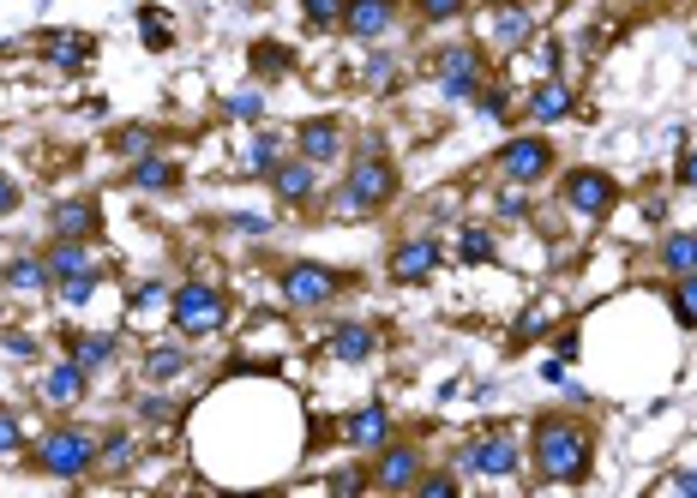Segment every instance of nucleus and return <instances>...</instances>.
<instances>
[{"mask_svg": "<svg viewBox=\"0 0 697 498\" xmlns=\"http://www.w3.org/2000/svg\"><path fill=\"white\" fill-rule=\"evenodd\" d=\"M589 463H595V444L577 420H565V415L536 420V475L541 480H583Z\"/></svg>", "mask_w": 697, "mask_h": 498, "instance_id": "1", "label": "nucleus"}, {"mask_svg": "<svg viewBox=\"0 0 697 498\" xmlns=\"http://www.w3.org/2000/svg\"><path fill=\"white\" fill-rule=\"evenodd\" d=\"M391 199H397V169L385 157H361L349 162V181L337 186V216H367Z\"/></svg>", "mask_w": 697, "mask_h": 498, "instance_id": "2", "label": "nucleus"}, {"mask_svg": "<svg viewBox=\"0 0 697 498\" xmlns=\"http://www.w3.org/2000/svg\"><path fill=\"white\" fill-rule=\"evenodd\" d=\"M169 318L181 337H217L223 325H229V301L217 295L211 283H187L169 295Z\"/></svg>", "mask_w": 697, "mask_h": 498, "instance_id": "3", "label": "nucleus"}, {"mask_svg": "<svg viewBox=\"0 0 697 498\" xmlns=\"http://www.w3.org/2000/svg\"><path fill=\"white\" fill-rule=\"evenodd\" d=\"M36 463H43L48 475H60V480H85L97 468V439L85 427H55L43 439V451H36Z\"/></svg>", "mask_w": 697, "mask_h": 498, "instance_id": "4", "label": "nucleus"}, {"mask_svg": "<svg viewBox=\"0 0 697 498\" xmlns=\"http://www.w3.org/2000/svg\"><path fill=\"white\" fill-rule=\"evenodd\" d=\"M493 169L505 174V181H517V186H529V181H541V174L553 169V145L541 133H529V138H511V145L493 157Z\"/></svg>", "mask_w": 697, "mask_h": 498, "instance_id": "5", "label": "nucleus"}, {"mask_svg": "<svg viewBox=\"0 0 697 498\" xmlns=\"http://www.w3.org/2000/svg\"><path fill=\"white\" fill-rule=\"evenodd\" d=\"M337 288H344V276L337 271H325V264H289L283 271V301L289 306H301V313H307V306H325V301H337Z\"/></svg>", "mask_w": 697, "mask_h": 498, "instance_id": "6", "label": "nucleus"}, {"mask_svg": "<svg viewBox=\"0 0 697 498\" xmlns=\"http://www.w3.org/2000/svg\"><path fill=\"white\" fill-rule=\"evenodd\" d=\"M614 181H607L602 169H577V174H565V211H577V216H589V223H602L607 211H614Z\"/></svg>", "mask_w": 697, "mask_h": 498, "instance_id": "7", "label": "nucleus"}, {"mask_svg": "<svg viewBox=\"0 0 697 498\" xmlns=\"http://www.w3.org/2000/svg\"><path fill=\"white\" fill-rule=\"evenodd\" d=\"M517 463H524V456H517V444L505 439V432H493V439H475V444H463L458 451V468L463 475H517Z\"/></svg>", "mask_w": 697, "mask_h": 498, "instance_id": "8", "label": "nucleus"}, {"mask_svg": "<svg viewBox=\"0 0 697 498\" xmlns=\"http://www.w3.org/2000/svg\"><path fill=\"white\" fill-rule=\"evenodd\" d=\"M439 91H446V102L481 91V48H446L439 55Z\"/></svg>", "mask_w": 697, "mask_h": 498, "instance_id": "9", "label": "nucleus"}, {"mask_svg": "<svg viewBox=\"0 0 697 498\" xmlns=\"http://www.w3.org/2000/svg\"><path fill=\"white\" fill-rule=\"evenodd\" d=\"M415 480H421V451H409V444H379V468H373V487L385 493H409Z\"/></svg>", "mask_w": 697, "mask_h": 498, "instance_id": "10", "label": "nucleus"}, {"mask_svg": "<svg viewBox=\"0 0 697 498\" xmlns=\"http://www.w3.org/2000/svg\"><path fill=\"white\" fill-rule=\"evenodd\" d=\"M536 24H541V12L529 7V0H505V7L487 12V43L493 48H517L529 31H536Z\"/></svg>", "mask_w": 697, "mask_h": 498, "instance_id": "11", "label": "nucleus"}, {"mask_svg": "<svg viewBox=\"0 0 697 498\" xmlns=\"http://www.w3.org/2000/svg\"><path fill=\"white\" fill-rule=\"evenodd\" d=\"M385 439H391V408L385 403H367V408H355V415L344 420V444H349V451H379Z\"/></svg>", "mask_w": 697, "mask_h": 498, "instance_id": "12", "label": "nucleus"}, {"mask_svg": "<svg viewBox=\"0 0 697 498\" xmlns=\"http://www.w3.org/2000/svg\"><path fill=\"white\" fill-rule=\"evenodd\" d=\"M344 24H349L355 43H379V36L397 24V0H349Z\"/></svg>", "mask_w": 697, "mask_h": 498, "instance_id": "13", "label": "nucleus"}, {"mask_svg": "<svg viewBox=\"0 0 697 498\" xmlns=\"http://www.w3.org/2000/svg\"><path fill=\"white\" fill-rule=\"evenodd\" d=\"M295 145H301V157H307L313 169H319V162H337L344 157V126H337L331 114H319V121H307L295 133Z\"/></svg>", "mask_w": 697, "mask_h": 498, "instance_id": "14", "label": "nucleus"}, {"mask_svg": "<svg viewBox=\"0 0 697 498\" xmlns=\"http://www.w3.org/2000/svg\"><path fill=\"white\" fill-rule=\"evenodd\" d=\"M439 264V240H403L391 247V283H421Z\"/></svg>", "mask_w": 697, "mask_h": 498, "instance_id": "15", "label": "nucleus"}, {"mask_svg": "<svg viewBox=\"0 0 697 498\" xmlns=\"http://www.w3.org/2000/svg\"><path fill=\"white\" fill-rule=\"evenodd\" d=\"M79 397H85V366H79V361L48 366V378H43V403H48V408H72Z\"/></svg>", "mask_w": 697, "mask_h": 498, "instance_id": "16", "label": "nucleus"}, {"mask_svg": "<svg viewBox=\"0 0 697 498\" xmlns=\"http://www.w3.org/2000/svg\"><path fill=\"white\" fill-rule=\"evenodd\" d=\"M529 114H536V126H553V121H565V114H572V91L560 84V72H553V79H541L536 91H529Z\"/></svg>", "mask_w": 697, "mask_h": 498, "instance_id": "17", "label": "nucleus"}, {"mask_svg": "<svg viewBox=\"0 0 697 498\" xmlns=\"http://www.w3.org/2000/svg\"><path fill=\"white\" fill-rule=\"evenodd\" d=\"M271 186H277V199H283V204L313 199V162H307V157H289V162H277V169H271Z\"/></svg>", "mask_w": 697, "mask_h": 498, "instance_id": "18", "label": "nucleus"}, {"mask_svg": "<svg viewBox=\"0 0 697 498\" xmlns=\"http://www.w3.org/2000/svg\"><path fill=\"white\" fill-rule=\"evenodd\" d=\"M91 228H97V204H91V199L55 204V240H85Z\"/></svg>", "mask_w": 697, "mask_h": 498, "instance_id": "19", "label": "nucleus"}, {"mask_svg": "<svg viewBox=\"0 0 697 498\" xmlns=\"http://www.w3.org/2000/svg\"><path fill=\"white\" fill-rule=\"evenodd\" d=\"M79 271H103V264L91 259V247L85 240H55V252H48V276H79Z\"/></svg>", "mask_w": 697, "mask_h": 498, "instance_id": "20", "label": "nucleus"}, {"mask_svg": "<svg viewBox=\"0 0 697 498\" xmlns=\"http://www.w3.org/2000/svg\"><path fill=\"white\" fill-rule=\"evenodd\" d=\"M43 55L55 60V67H67V72H79V67H91V36H72V31H55L43 43Z\"/></svg>", "mask_w": 697, "mask_h": 498, "instance_id": "21", "label": "nucleus"}, {"mask_svg": "<svg viewBox=\"0 0 697 498\" xmlns=\"http://www.w3.org/2000/svg\"><path fill=\"white\" fill-rule=\"evenodd\" d=\"M97 463H103L109 475H126V468L138 463V439L133 432H109V439H97Z\"/></svg>", "mask_w": 697, "mask_h": 498, "instance_id": "22", "label": "nucleus"}, {"mask_svg": "<svg viewBox=\"0 0 697 498\" xmlns=\"http://www.w3.org/2000/svg\"><path fill=\"white\" fill-rule=\"evenodd\" d=\"M367 354H373V330L367 325H337L331 330V361H367Z\"/></svg>", "mask_w": 697, "mask_h": 498, "instance_id": "23", "label": "nucleus"}, {"mask_svg": "<svg viewBox=\"0 0 697 498\" xmlns=\"http://www.w3.org/2000/svg\"><path fill=\"white\" fill-rule=\"evenodd\" d=\"M7 288H19V295H43L48 288V259H12L7 264Z\"/></svg>", "mask_w": 697, "mask_h": 498, "instance_id": "24", "label": "nucleus"}, {"mask_svg": "<svg viewBox=\"0 0 697 498\" xmlns=\"http://www.w3.org/2000/svg\"><path fill=\"white\" fill-rule=\"evenodd\" d=\"M145 373H150V378H181V373H187V349H175V342H150Z\"/></svg>", "mask_w": 697, "mask_h": 498, "instance_id": "25", "label": "nucleus"}, {"mask_svg": "<svg viewBox=\"0 0 697 498\" xmlns=\"http://www.w3.org/2000/svg\"><path fill=\"white\" fill-rule=\"evenodd\" d=\"M662 264L674 276H692L697 271V235H667L662 240Z\"/></svg>", "mask_w": 697, "mask_h": 498, "instance_id": "26", "label": "nucleus"}, {"mask_svg": "<svg viewBox=\"0 0 697 498\" xmlns=\"http://www.w3.org/2000/svg\"><path fill=\"white\" fill-rule=\"evenodd\" d=\"M133 186H145V193H162V186H175V162L169 157H138V169H133Z\"/></svg>", "mask_w": 697, "mask_h": 498, "instance_id": "27", "label": "nucleus"}, {"mask_svg": "<svg viewBox=\"0 0 697 498\" xmlns=\"http://www.w3.org/2000/svg\"><path fill=\"white\" fill-rule=\"evenodd\" d=\"M72 361H79L85 373L109 366V361H115V337H103V330H97V337H79V342H72Z\"/></svg>", "mask_w": 697, "mask_h": 498, "instance_id": "28", "label": "nucleus"}, {"mask_svg": "<svg viewBox=\"0 0 697 498\" xmlns=\"http://www.w3.org/2000/svg\"><path fill=\"white\" fill-rule=\"evenodd\" d=\"M301 12H307L313 31H337V24H344V12H349V0H301Z\"/></svg>", "mask_w": 697, "mask_h": 498, "instance_id": "29", "label": "nucleus"}, {"mask_svg": "<svg viewBox=\"0 0 697 498\" xmlns=\"http://www.w3.org/2000/svg\"><path fill=\"white\" fill-rule=\"evenodd\" d=\"M560 318V306L553 301H536V306H524V318H517V342H529V337H541V330Z\"/></svg>", "mask_w": 697, "mask_h": 498, "instance_id": "30", "label": "nucleus"}, {"mask_svg": "<svg viewBox=\"0 0 697 498\" xmlns=\"http://www.w3.org/2000/svg\"><path fill=\"white\" fill-rule=\"evenodd\" d=\"M240 169H247V174H271L277 169V138H252V145L247 150H240Z\"/></svg>", "mask_w": 697, "mask_h": 498, "instance_id": "31", "label": "nucleus"}, {"mask_svg": "<svg viewBox=\"0 0 697 498\" xmlns=\"http://www.w3.org/2000/svg\"><path fill=\"white\" fill-rule=\"evenodd\" d=\"M103 283V271H79V276H60V306H85Z\"/></svg>", "mask_w": 697, "mask_h": 498, "instance_id": "32", "label": "nucleus"}, {"mask_svg": "<svg viewBox=\"0 0 697 498\" xmlns=\"http://www.w3.org/2000/svg\"><path fill=\"white\" fill-rule=\"evenodd\" d=\"M674 318H679L686 330H697V271L679 276V288H674Z\"/></svg>", "mask_w": 697, "mask_h": 498, "instance_id": "33", "label": "nucleus"}, {"mask_svg": "<svg viewBox=\"0 0 697 498\" xmlns=\"http://www.w3.org/2000/svg\"><path fill=\"white\" fill-rule=\"evenodd\" d=\"M397 79H403L397 55H373V60H367V91H391Z\"/></svg>", "mask_w": 697, "mask_h": 498, "instance_id": "34", "label": "nucleus"}, {"mask_svg": "<svg viewBox=\"0 0 697 498\" xmlns=\"http://www.w3.org/2000/svg\"><path fill=\"white\" fill-rule=\"evenodd\" d=\"M458 247H463V259L469 264H481V259H493V228H463V240H458Z\"/></svg>", "mask_w": 697, "mask_h": 498, "instance_id": "35", "label": "nucleus"}, {"mask_svg": "<svg viewBox=\"0 0 697 498\" xmlns=\"http://www.w3.org/2000/svg\"><path fill=\"white\" fill-rule=\"evenodd\" d=\"M138 36H145V48H169V24H162V12H157V7L138 12Z\"/></svg>", "mask_w": 697, "mask_h": 498, "instance_id": "36", "label": "nucleus"}, {"mask_svg": "<svg viewBox=\"0 0 697 498\" xmlns=\"http://www.w3.org/2000/svg\"><path fill=\"white\" fill-rule=\"evenodd\" d=\"M252 67L277 79V72H289V48L283 43H259V48H252Z\"/></svg>", "mask_w": 697, "mask_h": 498, "instance_id": "37", "label": "nucleus"}, {"mask_svg": "<svg viewBox=\"0 0 697 498\" xmlns=\"http://www.w3.org/2000/svg\"><path fill=\"white\" fill-rule=\"evenodd\" d=\"M175 415H181V408H175L169 397H138V420H145V427H169Z\"/></svg>", "mask_w": 697, "mask_h": 498, "instance_id": "38", "label": "nucleus"}, {"mask_svg": "<svg viewBox=\"0 0 697 498\" xmlns=\"http://www.w3.org/2000/svg\"><path fill=\"white\" fill-rule=\"evenodd\" d=\"M229 114H235V121H265V91H235Z\"/></svg>", "mask_w": 697, "mask_h": 498, "instance_id": "39", "label": "nucleus"}, {"mask_svg": "<svg viewBox=\"0 0 697 498\" xmlns=\"http://www.w3.org/2000/svg\"><path fill=\"white\" fill-rule=\"evenodd\" d=\"M24 444V432H19V420H12V408H0V456H12Z\"/></svg>", "mask_w": 697, "mask_h": 498, "instance_id": "40", "label": "nucleus"}, {"mask_svg": "<svg viewBox=\"0 0 697 498\" xmlns=\"http://www.w3.org/2000/svg\"><path fill=\"white\" fill-rule=\"evenodd\" d=\"M415 12H421V19H458V12H463V0H415Z\"/></svg>", "mask_w": 697, "mask_h": 498, "instance_id": "41", "label": "nucleus"}, {"mask_svg": "<svg viewBox=\"0 0 697 498\" xmlns=\"http://www.w3.org/2000/svg\"><path fill=\"white\" fill-rule=\"evenodd\" d=\"M415 493H421V498H451V493H458V480H451V475H421V480H415Z\"/></svg>", "mask_w": 697, "mask_h": 498, "instance_id": "42", "label": "nucleus"}, {"mask_svg": "<svg viewBox=\"0 0 697 498\" xmlns=\"http://www.w3.org/2000/svg\"><path fill=\"white\" fill-rule=\"evenodd\" d=\"M121 150H126V157H150V126H126Z\"/></svg>", "mask_w": 697, "mask_h": 498, "instance_id": "43", "label": "nucleus"}, {"mask_svg": "<svg viewBox=\"0 0 697 498\" xmlns=\"http://www.w3.org/2000/svg\"><path fill=\"white\" fill-rule=\"evenodd\" d=\"M150 306H169V288H138V295H133V318H150Z\"/></svg>", "mask_w": 697, "mask_h": 498, "instance_id": "44", "label": "nucleus"}, {"mask_svg": "<svg viewBox=\"0 0 697 498\" xmlns=\"http://www.w3.org/2000/svg\"><path fill=\"white\" fill-rule=\"evenodd\" d=\"M7 354L12 361H36V342L24 337V330H7Z\"/></svg>", "mask_w": 697, "mask_h": 498, "instance_id": "45", "label": "nucleus"}, {"mask_svg": "<svg viewBox=\"0 0 697 498\" xmlns=\"http://www.w3.org/2000/svg\"><path fill=\"white\" fill-rule=\"evenodd\" d=\"M481 114H487V121H505V91H481Z\"/></svg>", "mask_w": 697, "mask_h": 498, "instance_id": "46", "label": "nucleus"}, {"mask_svg": "<svg viewBox=\"0 0 697 498\" xmlns=\"http://www.w3.org/2000/svg\"><path fill=\"white\" fill-rule=\"evenodd\" d=\"M19 211V186H12V174H0V216Z\"/></svg>", "mask_w": 697, "mask_h": 498, "instance_id": "47", "label": "nucleus"}, {"mask_svg": "<svg viewBox=\"0 0 697 498\" xmlns=\"http://www.w3.org/2000/svg\"><path fill=\"white\" fill-rule=\"evenodd\" d=\"M235 228H240V235H265V228H271V216H235Z\"/></svg>", "mask_w": 697, "mask_h": 498, "instance_id": "48", "label": "nucleus"}, {"mask_svg": "<svg viewBox=\"0 0 697 498\" xmlns=\"http://www.w3.org/2000/svg\"><path fill=\"white\" fill-rule=\"evenodd\" d=\"M679 186H692V193H697V150H692V157H679Z\"/></svg>", "mask_w": 697, "mask_h": 498, "instance_id": "49", "label": "nucleus"}, {"mask_svg": "<svg viewBox=\"0 0 697 498\" xmlns=\"http://www.w3.org/2000/svg\"><path fill=\"white\" fill-rule=\"evenodd\" d=\"M667 487H674V493H697V475H674Z\"/></svg>", "mask_w": 697, "mask_h": 498, "instance_id": "50", "label": "nucleus"}]
</instances>
